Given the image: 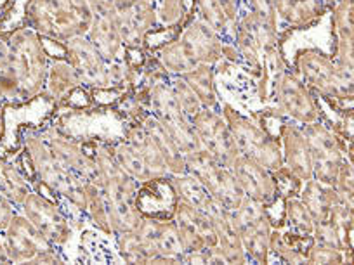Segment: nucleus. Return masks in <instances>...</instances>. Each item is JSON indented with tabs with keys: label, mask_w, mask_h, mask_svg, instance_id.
<instances>
[{
	"label": "nucleus",
	"mask_w": 354,
	"mask_h": 265,
	"mask_svg": "<svg viewBox=\"0 0 354 265\" xmlns=\"http://www.w3.org/2000/svg\"><path fill=\"white\" fill-rule=\"evenodd\" d=\"M8 61L0 68V90L9 104L28 103L44 92L49 54L42 37L28 26L8 35Z\"/></svg>",
	"instance_id": "1"
},
{
	"label": "nucleus",
	"mask_w": 354,
	"mask_h": 265,
	"mask_svg": "<svg viewBox=\"0 0 354 265\" xmlns=\"http://www.w3.org/2000/svg\"><path fill=\"white\" fill-rule=\"evenodd\" d=\"M226 43L196 16L189 14L179 32L163 46L151 50L163 70L170 75H185L200 64L223 63Z\"/></svg>",
	"instance_id": "2"
},
{
	"label": "nucleus",
	"mask_w": 354,
	"mask_h": 265,
	"mask_svg": "<svg viewBox=\"0 0 354 265\" xmlns=\"http://www.w3.org/2000/svg\"><path fill=\"white\" fill-rule=\"evenodd\" d=\"M96 163L97 179L103 186L106 198L111 236L136 230L142 219L141 212L136 206L139 182L117 163L113 156V141H97Z\"/></svg>",
	"instance_id": "3"
},
{
	"label": "nucleus",
	"mask_w": 354,
	"mask_h": 265,
	"mask_svg": "<svg viewBox=\"0 0 354 265\" xmlns=\"http://www.w3.org/2000/svg\"><path fill=\"white\" fill-rule=\"evenodd\" d=\"M292 70L318 99L328 103L335 113L353 110L354 71L342 70L332 56L316 47L295 54Z\"/></svg>",
	"instance_id": "4"
},
{
	"label": "nucleus",
	"mask_w": 354,
	"mask_h": 265,
	"mask_svg": "<svg viewBox=\"0 0 354 265\" xmlns=\"http://www.w3.org/2000/svg\"><path fill=\"white\" fill-rule=\"evenodd\" d=\"M94 11L87 0H28L25 25L44 39L68 42L87 35Z\"/></svg>",
	"instance_id": "5"
},
{
	"label": "nucleus",
	"mask_w": 354,
	"mask_h": 265,
	"mask_svg": "<svg viewBox=\"0 0 354 265\" xmlns=\"http://www.w3.org/2000/svg\"><path fill=\"white\" fill-rule=\"evenodd\" d=\"M21 146L33 168L35 182L85 212V181L50 153L40 137L39 128H25L21 132Z\"/></svg>",
	"instance_id": "6"
},
{
	"label": "nucleus",
	"mask_w": 354,
	"mask_h": 265,
	"mask_svg": "<svg viewBox=\"0 0 354 265\" xmlns=\"http://www.w3.org/2000/svg\"><path fill=\"white\" fill-rule=\"evenodd\" d=\"M221 113L230 125L238 155L261 163L271 172L283 166L280 139L266 127L261 115L247 117L227 103H221Z\"/></svg>",
	"instance_id": "7"
},
{
	"label": "nucleus",
	"mask_w": 354,
	"mask_h": 265,
	"mask_svg": "<svg viewBox=\"0 0 354 265\" xmlns=\"http://www.w3.org/2000/svg\"><path fill=\"white\" fill-rule=\"evenodd\" d=\"M309 144L313 165V179L333 186L344 159L353 161V146L346 144L325 117L313 124L301 125Z\"/></svg>",
	"instance_id": "8"
},
{
	"label": "nucleus",
	"mask_w": 354,
	"mask_h": 265,
	"mask_svg": "<svg viewBox=\"0 0 354 265\" xmlns=\"http://www.w3.org/2000/svg\"><path fill=\"white\" fill-rule=\"evenodd\" d=\"M11 264H61L63 257L19 210L2 230Z\"/></svg>",
	"instance_id": "9"
},
{
	"label": "nucleus",
	"mask_w": 354,
	"mask_h": 265,
	"mask_svg": "<svg viewBox=\"0 0 354 265\" xmlns=\"http://www.w3.org/2000/svg\"><path fill=\"white\" fill-rule=\"evenodd\" d=\"M271 101L273 108L270 111H274L281 120H290L297 125L313 124L325 117L318 97L306 87L290 66L285 68L278 78Z\"/></svg>",
	"instance_id": "10"
},
{
	"label": "nucleus",
	"mask_w": 354,
	"mask_h": 265,
	"mask_svg": "<svg viewBox=\"0 0 354 265\" xmlns=\"http://www.w3.org/2000/svg\"><path fill=\"white\" fill-rule=\"evenodd\" d=\"M186 173L198 179L212 198L230 212L236 210L245 199L243 191L230 166L217 161L205 149L200 148L186 155Z\"/></svg>",
	"instance_id": "11"
},
{
	"label": "nucleus",
	"mask_w": 354,
	"mask_h": 265,
	"mask_svg": "<svg viewBox=\"0 0 354 265\" xmlns=\"http://www.w3.org/2000/svg\"><path fill=\"white\" fill-rule=\"evenodd\" d=\"M39 132L40 137L47 144V148L50 149V153L64 166L73 170L85 182L96 179V146L100 139L71 135L70 132H66L63 127L56 124L39 128Z\"/></svg>",
	"instance_id": "12"
},
{
	"label": "nucleus",
	"mask_w": 354,
	"mask_h": 265,
	"mask_svg": "<svg viewBox=\"0 0 354 265\" xmlns=\"http://www.w3.org/2000/svg\"><path fill=\"white\" fill-rule=\"evenodd\" d=\"M231 219L243 244L248 264H270V239L273 224L266 206L245 198L241 205L231 212Z\"/></svg>",
	"instance_id": "13"
},
{
	"label": "nucleus",
	"mask_w": 354,
	"mask_h": 265,
	"mask_svg": "<svg viewBox=\"0 0 354 265\" xmlns=\"http://www.w3.org/2000/svg\"><path fill=\"white\" fill-rule=\"evenodd\" d=\"M148 108L149 113L162 121V125L167 128L177 148L181 149L185 155L200 149V141L196 137L192 120L186 117L185 111L181 110L179 103L174 97L169 80L158 81L149 88Z\"/></svg>",
	"instance_id": "14"
},
{
	"label": "nucleus",
	"mask_w": 354,
	"mask_h": 265,
	"mask_svg": "<svg viewBox=\"0 0 354 265\" xmlns=\"http://www.w3.org/2000/svg\"><path fill=\"white\" fill-rule=\"evenodd\" d=\"M110 14L125 49L148 50V37L158 28L151 0H113Z\"/></svg>",
	"instance_id": "15"
},
{
	"label": "nucleus",
	"mask_w": 354,
	"mask_h": 265,
	"mask_svg": "<svg viewBox=\"0 0 354 265\" xmlns=\"http://www.w3.org/2000/svg\"><path fill=\"white\" fill-rule=\"evenodd\" d=\"M134 233L148 255V264H181L185 248L172 219L142 217Z\"/></svg>",
	"instance_id": "16"
},
{
	"label": "nucleus",
	"mask_w": 354,
	"mask_h": 265,
	"mask_svg": "<svg viewBox=\"0 0 354 265\" xmlns=\"http://www.w3.org/2000/svg\"><path fill=\"white\" fill-rule=\"evenodd\" d=\"M19 212L54 244V246H63L70 241L71 227L64 213L59 210L57 202L50 199L49 196L33 189L21 205L18 206Z\"/></svg>",
	"instance_id": "17"
},
{
	"label": "nucleus",
	"mask_w": 354,
	"mask_h": 265,
	"mask_svg": "<svg viewBox=\"0 0 354 265\" xmlns=\"http://www.w3.org/2000/svg\"><path fill=\"white\" fill-rule=\"evenodd\" d=\"M353 230L354 199L339 195V202L332 206L328 217L315 224L313 239L344 251L346 264H353Z\"/></svg>",
	"instance_id": "18"
},
{
	"label": "nucleus",
	"mask_w": 354,
	"mask_h": 265,
	"mask_svg": "<svg viewBox=\"0 0 354 265\" xmlns=\"http://www.w3.org/2000/svg\"><path fill=\"white\" fill-rule=\"evenodd\" d=\"M200 148L212 155L217 161L230 166L231 161L238 156L236 144L231 135L230 125L223 117L221 110H207L203 108L192 120Z\"/></svg>",
	"instance_id": "19"
},
{
	"label": "nucleus",
	"mask_w": 354,
	"mask_h": 265,
	"mask_svg": "<svg viewBox=\"0 0 354 265\" xmlns=\"http://www.w3.org/2000/svg\"><path fill=\"white\" fill-rule=\"evenodd\" d=\"M64 57L75 68L88 92L108 90V63L87 37H75L64 42Z\"/></svg>",
	"instance_id": "20"
},
{
	"label": "nucleus",
	"mask_w": 354,
	"mask_h": 265,
	"mask_svg": "<svg viewBox=\"0 0 354 265\" xmlns=\"http://www.w3.org/2000/svg\"><path fill=\"white\" fill-rule=\"evenodd\" d=\"M230 168L238 184H240L245 198L261 203L264 206L273 205L277 199H280L274 175L270 168H266L261 163L254 161L243 155H238L231 161Z\"/></svg>",
	"instance_id": "21"
},
{
	"label": "nucleus",
	"mask_w": 354,
	"mask_h": 265,
	"mask_svg": "<svg viewBox=\"0 0 354 265\" xmlns=\"http://www.w3.org/2000/svg\"><path fill=\"white\" fill-rule=\"evenodd\" d=\"M172 220L176 222L185 253L217 246V233L212 220L205 213L200 212L198 208H195V206H189L186 203L179 202L172 215Z\"/></svg>",
	"instance_id": "22"
},
{
	"label": "nucleus",
	"mask_w": 354,
	"mask_h": 265,
	"mask_svg": "<svg viewBox=\"0 0 354 265\" xmlns=\"http://www.w3.org/2000/svg\"><path fill=\"white\" fill-rule=\"evenodd\" d=\"M333 30L332 59L342 70L354 71V0H339L330 9Z\"/></svg>",
	"instance_id": "23"
},
{
	"label": "nucleus",
	"mask_w": 354,
	"mask_h": 265,
	"mask_svg": "<svg viewBox=\"0 0 354 265\" xmlns=\"http://www.w3.org/2000/svg\"><path fill=\"white\" fill-rule=\"evenodd\" d=\"M277 135L280 139L283 166H287L301 181L306 182L313 179L311 153L301 125L290 120H281Z\"/></svg>",
	"instance_id": "24"
},
{
	"label": "nucleus",
	"mask_w": 354,
	"mask_h": 265,
	"mask_svg": "<svg viewBox=\"0 0 354 265\" xmlns=\"http://www.w3.org/2000/svg\"><path fill=\"white\" fill-rule=\"evenodd\" d=\"M179 203L170 177H155L141 182L136 195V206L142 217L155 219H172L176 206Z\"/></svg>",
	"instance_id": "25"
},
{
	"label": "nucleus",
	"mask_w": 354,
	"mask_h": 265,
	"mask_svg": "<svg viewBox=\"0 0 354 265\" xmlns=\"http://www.w3.org/2000/svg\"><path fill=\"white\" fill-rule=\"evenodd\" d=\"M278 26L285 30H308L330 12L323 0H271Z\"/></svg>",
	"instance_id": "26"
},
{
	"label": "nucleus",
	"mask_w": 354,
	"mask_h": 265,
	"mask_svg": "<svg viewBox=\"0 0 354 265\" xmlns=\"http://www.w3.org/2000/svg\"><path fill=\"white\" fill-rule=\"evenodd\" d=\"M80 77L71 66L66 57H53L47 66L46 81H44V96L50 99L56 108H63L70 97L82 88Z\"/></svg>",
	"instance_id": "27"
},
{
	"label": "nucleus",
	"mask_w": 354,
	"mask_h": 265,
	"mask_svg": "<svg viewBox=\"0 0 354 265\" xmlns=\"http://www.w3.org/2000/svg\"><path fill=\"white\" fill-rule=\"evenodd\" d=\"M88 40L97 49V52L103 56V59L108 64L115 63V61L122 59L125 54V47L122 43L120 35H118V30L115 26L113 18L110 14V9L108 11H97L94 12L93 25L87 32Z\"/></svg>",
	"instance_id": "28"
},
{
	"label": "nucleus",
	"mask_w": 354,
	"mask_h": 265,
	"mask_svg": "<svg viewBox=\"0 0 354 265\" xmlns=\"http://www.w3.org/2000/svg\"><path fill=\"white\" fill-rule=\"evenodd\" d=\"M207 217L212 220L214 227H216L217 246H219V250L223 251V255L226 257L227 264H248V258L247 255H245L240 236H238L236 229H234L230 210H226L221 203H217V205L207 213Z\"/></svg>",
	"instance_id": "29"
},
{
	"label": "nucleus",
	"mask_w": 354,
	"mask_h": 265,
	"mask_svg": "<svg viewBox=\"0 0 354 265\" xmlns=\"http://www.w3.org/2000/svg\"><path fill=\"white\" fill-rule=\"evenodd\" d=\"M139 124L142 125V128L146 130V134L149 135V139L153 141L155 148L158 149L160 156L165 161L167 170H169V175H177V173L186 172V155L177 148V144L174 142V139L170 137V134L167 132V128L163 127L162 121L156 117H153L151 113L145 115V117L139 120Z\"/></svg>",
	"instance_id": "30"
},
{
	"label": "nucleus",
	"mask_w": 354,
	"mask_h": 265,
	"mask_svg": "<svg viewBox=\"0 0 354 265\" xmlns=\"http://www.w3.org/2000/svg\"><path fill=\"white\" fill-rule=\"evenodd\" d=\"M313 241V236H301L285 227L273 229L270 239V264L273 260L281 264H306Z\"/></svg>",
	"instance_id": "31"
},
{
	"label": "nucleus",
	"mask_w": 354,
	"mask_h": 265,
	"mask_svg": "<svg viewBox=\"0 0 354 265\" xmlns=\"http://www.w3.org/2000/svg\"><path fill=\"white\" fill-rule=\"evenodd\" d=\"M193 16L205 23L226 46H233L238 21H234L221 0H193Z\"/></svg>",
	"instance_id": "32"
},
{
	"label": "nucleus",
	"mask_w": 354,
	"mask_h": 265,
	"mask_svg": "<svg viewBox=\"0 0 354 265\" xmlns=\"http://www.w3.org/2000/svg\"><path fill=\"white\" fill-rule=\"evenodd\" d=\"M299 199L306 205L309 213L313 215L316 222H322L328 217L332 206L339 202V193L335 188L325 182H319L316 179H309L302 184L301 193H299Z\"/></svg>",
	"instance_id": "33"
},
{
	"label": "nucleus",
	"mask_w": 354,
	"mask_h": 265,
	"mask_svg": "<svg viewBox=\"0 0 354 265\" xmlns=\"http://www.w3.org/2000/svg\"><path fill=\"white\" fill-rule=\"evenodd\" d=\"M32 191V182L21 172L18 163L12 161L9 155H0V195L18 208Z\"/></svg>",
	"instance_id": "34"
},
{
	"label": "nucleus",
	"mask_w": 354,
	"mask_h": 265,
	"mask_svg": "<svg viewBox=\"0 0 354 265\" xmlns=\"http://www.w3.org/2000/svg\"><path fill=\"white\" fill-rule=\"evenodd\" d=\"M216 70L217 64H200L195 70L181 75L193 92L196 94L198 101L207 110H221V97L216 85Z\"/></svg>",
	"instance_id": "35"
},
{
	"label": "nucleus",
	"mask_w": 354,
	"mask_h": 265,
	"mask_svg": "<svg viewBox=\"0 0 354 265\" xmlns=\"http://www.w3.org/2000/svg\"><path fill=\"white\" fill-rule=\"evenodd\" d=\"M174 189H176L177 199L181 203H186L189 206H195L200 212L207 213L217 205V199L212 198L209 191L202 186L198 179H195L189 173H177V175H169Z\"/></svg>",
	"instance_id": "36"
},
{
	"label": "nucleus",
	"mask_w": 354,
	"mask_h": 265,
	"mask_svg": "<svg viewBox=\"0 0 354 265\" xmlns=\"http://www.w3.org/2000/svg\"><path fill=\"white\" fill-rule=\"evenodd\" d=\"M113 156L115 159H117L118 165H120L129 175L134 177L139 184L149 181V179H155V173L151 172L149 165L146 163L145 156H142L141 151H139L129 139H125L124 135H122L120 139H117V141H113Z\"/></svg>",
	"instance_id": "37"
},
{
	"label": "nucleus",
	"mask_w": 354,
	"mask_h": 265,
	"mask_svg": "<svg viewBox=\"0 0 354 265\" xmlns=\"http://www.w3.org/2000/svg\"><path fill=\"white\" fill-rule=\"evenodd\" d=\"M85 213L94 224V227L101 230V233L111 236L110 219H108V206L106 198H104L103 186H101L100 179L85 182Z\"/></svg>",
	"instance_id": "38"
},
{
	"label": "nucleus",
	"mask_w": 354,
	"mask_h": 265,
	"mask_svg": "<svg viewBox=\"0 0 354 265\" xmlns=\"http://www.w3.org/2000/svg\"><path fill=\"white\" fill-rule=\"evenodd\" d=\"M285 229L301 236H313L315 233V219L306 208L304 203L297 198L285 199Z\"/></svg>",
	"instance_id": "39"
},
{
	"label": "nucleus",
	"mask_w": 354,
	"mask_h": 265,
	"mask_svg": "<svg viewBox=\"0 0 354 265\" xmlns=\"http://www.w3.org/2000/svg\"><path fill=\"white\" fill-rule=\"evenodd\" d=\"M156 23L162 30H179L188 19L189 12L185 0H151Z\"/></svg>",
	"instance_id": "40"
},
{
	"label": "nucleus",
	"mask_w": 354,
	"mask_h": 265,
	"mask_svg": "<svg viewBox=\"0 0 354 265\" xmlns=\"http://www.w3.org/2000/svg\"><path fill=\"white\" fill-rule=\"evenodd\" d=\"M169 85L181 110L185 111V115L189 120H193L203 110V106L198 101V97H196V94L192 90V87L188 85V81L181 75H176V77L169 78Z\"/></svg>",
	"instance_id": "41"
},
{
	"label": "nucleus",
	"mask_w": 354,
	"mask_h": 265,
	"mask_svg": "<svg viewBox=\"0 0 354 265\" xmlns=\"http://www.w3.org/2000/svg\"><path fill=\"white\" fill-rule=\"evenodd\" d=\"M273 175H274V182H277L278 198L281 199L297 198L304 181H301L297 175H294L287 166H281V168L274 170Z\"/></svg>",
	"instance_id": "42"
},
{
	"label": "nucleus",
	"mask_w": 354,
	"mask_h": 265,
	"mask_svg": "<svg viewBox=\"0 0 354 265\" xmlns=\"http://www.w3.org/2000/svg\"><path fill=\"white\" fill-rule=\"evenodd\" d=\"M306 264H346L344 260V251L337 250V248L328 246V244L318 243V241H313V244L308 250V257H306Z\"/></svg>",
	"instance_id": "43"
},
{
	"label": "nucleus",
	"mask_w": 354,
	"mask_h": 265,
	"mask_svg": "<svg viewBox=\"0 0 354 265\" xmlns=\"http://www.w3.org/2000/svg\"><path fill=\"white\" fill-rule=\"evenodd\" d=\"M333 188L337 189L339 195L346 196V198H354V161L347 158L344 159L335 177V182H333Z\"/></svg>",
	"instance_id": "44"
},
{
	"label": "nucleus",
	"mask_w": 354,
	"mask_h": 265,
	"mask_svg": "<svg viewBox=\"0 0 354 265\" xmlns=\"http://www.w3.org/2000/svg\"><path fill=\"white\" fill-rule=\"evenodd\" d=\"M16 206L12 205L11 202L4 198V196L0 195V230H4L8 227L9 220L12 219V215L16 213Z\"/></svg>",
	"instance_id": "45"
},
{
	"label": "nucleus",
	"mask_w": 354,
	"mask_h": 265,
	"mask_svg": "<svg viewBox=\"0 0 354 265\" xmlns=\"http://www.w3.org/2000/svg\"><path fill=\"white\" fill-rule=\"evenodd\" d=\"M221 4L224 6V9L227 11V14L238 21L240 19V12H241V0H221Z\"/></svg>",
	"instance_id": "46"
},
{
	"label": "nucleus",
	"mask_w": 354,
	"mask_h": 265,
	"mask_svg": "<svg viewBox=\"0 0 354 265\" xmlns=\"http://www.w3.org/2000/svg\"><path fill=\"white\" fill-rule=\"evenodd\" d=\"M8 54H9L8 35H0V68L4 66L6 61H8Z\"/></svg>",
	"instance_id": "47"
},
{
	"label": "nucleus",
	"mask_w": 354,
	"mask_h": 265,
	"mask_svg": "<svg viewBox=\"0 0 354 265\" xmlns=\"http://www.w3.org/2000/svg\"><path fill=\"white\" fill-rule=\"evenodd\" d=\"M87 2L91 4L93 11L97 12V11H108V9L111 8V2H113V0H87Z\"/></svg>",
	"instance_id": "48"
},
{
	"label": "nucleus",
	"mask_w": 354,
	"mask_h": 265,
	"mask_svg": "<svg viewBox=\"0 0 354 265\" xmlns=\"http://www.w3.org/2000/svg\"><path fill=\"white\" fill-rule=\"evenodd\" d=\"M8 104H9L8 97H6L4 92L0 90V137H2V134H4V111Z\"/></svg>",
	"instance_id": "49"
},
{
	"label": "nucleus",
	"mask_w": 354,
	"mask_h": 265,
	"mask_svg": "<svg viewBox=\"0 0 354 265\" xmlns=\"http://www.w3.org/2000/svg\"><path fill=\"white\" fill-rule=\"evenodd\" d=\"M0 264H11L8 250H6V243H4V236H2V230H0Z\"/></svg>",
	"instance_id": "50"
},
{
	"label": "nucleus",
	"mask_w": 354,
	"mask_h": 265,
	"mask_svg": "<svg viewBox=\"0 0 354 265\" xmlns=\"http://www.w3.org/2000/svg\"><path fill=\"white\" fill-rule=\"evenodd\" d=\"M323 2H325V4H326V6H328V8H330V9H332V6H335V4H337V2H339V0H323Z\"/></svg>",
	"instance_id": "51"
}]
</instances>
